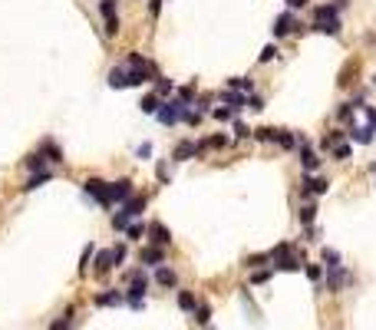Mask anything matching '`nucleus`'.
I'll use <instances>...</instances> for the list:
<instances>
[{
    "label": "nucleus",
    "mask_w": 376,
    "mask_h": 330,
    "mask_svg": "<svg viewBox=\"0 0 376 330\" xmlns=\"http://www.w3.org/2000/svg\"><path fill=\"white\" fill-rule=\"evenodd\" d=\"M149 80V69H132V66H116L109 73V86L122 89V86H142Z\"/></svg>",
    "instance_id": "nucleus-1"
},
{
    "label": "nucleus",
    "mask_w": 376,
    "mask_h": 330,
    "mask_svg": "<svg viewBox=\"0 0 376 330\" xmlns=\"http://www.w3.org/2000/svg\"><path fill=\"white\" fill-rule=\"evenodd\" d=\"M158 119H162L165 125H172V122H182V119H188L185 99H172V103H165V106L158 109Z\"/></svg>",
    "instance_id": "nucleus-2"
},
{
    "label": "nucleus",
    "mask_w": 376,
    "mask_h": 330,
    "mask_svg": "<svg viewBox=\"0 0 376 330\" xmlns=\"http://www.w3.org/2000/svg\"><path fill=\"white\" fill-rule=\"evenodd\" d=\"M86 195H93L99 205H113V188H109V182H102V179H86Z\"/></svg>",
    "instance_id": "nucleus-3"
},
{
    "label": "nucleus",
    "mask_w": 376,
    "mask_h": 330,
    "mask_svg": "<svg viewBox=\"0 0 376 330\" xmlns=\"http://www.w3.org/2000/svg\"><path fill=\"white\" fill-rule=\"evenodd\" d=\"M145 291H149V281H145L142 274H132V284H129V291H125V300H129L132 307H142Z\"/></svg>",
    "instance_id": "nucleus-4"
},
{
    "label": "nucleus",
    "mask_w": 376,
    "mask_h": 330,
    "mask_svg": "<svg viewBox=\"0 0 376 330\" xmlns=\"http://www.w3.org/2000/svg\"><path fill=\"white\" fill-rule=\"evenodd\" d=\"M102 17H106V33L113 37V33H119V17H116V0H102L99 4Z\"/></svg>",
    "instance_id": "nucleus-5"
},
{
    "label": "nucleus",
    "mask_w": 376,
    "mask_h": 330,
    "mask_svg": "<svg viewBox=\"0 0 376 330\" xmlns=\"http://www.w3.org/2000/svg\"><path fill=\"white\" fill-rule=\"evenodd\" d=\"M257 139H267V142H281V145H294V136H290V132H284V129H257L254 132Z\"/></svg>",
    "instance_id": "nucleus-6"
},
{
    "label": "nucleus",
    "mask_w": 376,
    "mask_h": 330,
    "mask_svg": "<svg viewBox=\"0 0 376 330\" xmlns=\"http://www.w3.org/2000/svg\"><path fill=\"white\" fill-rule=\"evenodd\" d=\"M337 7H343V0H340ZM337 7H333V4L317 7V10H313V23H330V20H337Z\"/></svg>",
    "instance_id": "nucleus-7"
},
{
    "label": "nucleus",
    "mask_w": 376,
    "mask_h": 330,
    "mask_svg": "<svg viewBox=\"0 0 376 330\" xmlns=\"http://www.w3.org/2000/svg\"><path fill=\"white\" fill-rule=\"evenodd\" d=\"M109 188H113V201H125L132 195V182L129 179H119V182H109Z\"/></svg>",
    "instance_id": "nucleus-8"
},
{
    "label": "nucleus",
    "mask_w": 376,
    "mask_h": 330,
    "mask_svg": "<svg viewBox=\"0 0 376 330\" xmlns=\"http://www.w3.org/2000/svg\"><path fill=\"white\" fill-rule=\"evenodd\" d=\"M301 162H304L307 172H313V168L320 165V159H317V152L310 149V142H301Z\"/></svg>",
    "instance_id": "nucleus-9"
},
{
    "label": "nucleus",
    "mask_w": 376,
    "mask_h": 330,
    "mask_svg": "<svg viewBox=\"0 0 376 330\" xmlns=\"http://www.w3.org/2000/svg\"><path fill=\"white\" fill-rule=\"evenodd\" d=\"M149 231H152V241H155V244H162V248H165V244H172V235H169V228H165V224L152 221Z\"/></svg>",
    "instance_id": "nucleus-10"
},
{
    "label": "nucleus",
    "mask_w": 376,
    "mask_h": 330,
    "mask_svg": "<svg viewBox=\"0 0 376 330\" xmlns=\"http://www.w3.org/2000/svg\"><path fill=\"white\" fill-rule=\"evenodd\" d=\"M346 281H350V274H346L343 268H330V274H327V284H330V291H340Z\"/></svg>",
    "instance_id": "nucleus-11"
},
{
    "label": "nucleus",
    "mask_w": 376,
    "mask_h": 330,
    "mask_svg": "<svg viewBox=\"0 0 376 330\" xmlns=\"http://www.w3.org/2000/svg\"><path fill=\"white\" fill-rule=\"evenodd\" d=\"M271 258H274V268L277 271H297V268H301V261H297V258H290V251H287V255H271Z\"/></svg>",
    "instance_id": "nucleus-12"
},
{
    "label": "nucleus",
    "mask_w": 376,
    "mask_h": 330,
    "mask_svg": "<svg viewBox=\"0 0 376 330\" xmlns=\"http://www.w3.org/2000/svg\"><path fill=\"white\" fill-rule=\"evenodd\" d=\"M96 274H106L109 268H116V261H113V251H99V255H96Z\"/></svg>",
    "instance_id": "nucleus-13"
},
{
    "label": "nucleus",
    "mask_w": 376,
    "mask_h": 330,
    "mask_svg": "<svg viewBox=\"0 0 376 330\" xmlns=\"http://www.w3.org/2000/svg\"><path fill=\"white\" fill-rule=\"evenodd\" d=\"M290 30H294V17H290V13H284V17L274 20V37H287Z\"/></svg>",
    "instance_id": "nucleus-14"
},
{
    "label": "nucleus",
    "mask_w": 376,
    "mask_h": 330,
    "mask_svg": "<svg viewBox=\"0 0 376 330\" xmlns=\"http://www.w3.org/2000/svg\"><path fill=\"white\" fill-rule=\"evenodd\" d=\"M122 291H106V294H99L96 297V307H113V304H122Z\"/></svg>",
    "instance_id": "nucleus-15"
},
{
    "label": "nucleus",
    "mask_w": 376,
    "mask_h": 330,
    "mask_svg": "<svg viewBox=\"0 0 376 330\" xmlns=\"http://www.w3.org/2000/svg\"><path fill=\"white\" fill-rule=\"evenodd\" d=\"M327 192V182L324 179H304V195H324Z\"/></svg>",
    "instance_id": "nucleus-16"
},
{
    "label": "nucleus",
    "mask_w": 376,
    "mask_h": 330,
    "mask_svg": "<svg viewBox=\"0 0 376 330\" xmlns=\"http://www.w3.org/2000/svg\"><path fill=\"white\" fill-rule=\"evenodd\" d=\"M373 132H376L373 125H363V129H353L350 136H353V142H360V145H370V142H373Z\"/></svg>",
    "instance_id": "nucleus-17"
},
{
    "label": "nucleus",
    "mask_w": 376,
    "mask_h": 330,
    "mask_svg": "<svg viewBox=\"0 0 376 330\" xmlns=\"http://www.w3.org/2000/svg\"><path fill=\"white\" fill-rule=\"evenodd\" d=\"M195 152H198V145H195V142H182V145H178L175 152H172V159H178V162H185V159H192Z\"/></svg>",
    "instance_id": "nucleus-18"
},
{
    "label": "nucleus",
    "mask_w": 376,
    "mask_h": 330,
    "mask_svg": "<svg viewBox=\"0 0 376 330\" xmlns=\"http://www.w3.org/2000/svg\"><path fill=\"white\" fill-rule=\"evenodd\" d=\"M142 264H162V248H142Z\"/></svg>",
    "instance_id": "nucleus-19"
},
{
    "label": "nucleus",
    "mask_w": 376,
    "mask_h": 330,
    "mask_svg": "<svg viewBox=\"0 0 376 330\" xmlns=\"http://www.w3.org/2000/svg\"><path fill=\"white\" fill-rule=\"evenodd\" d=\"M155 281L162 287H175V271H172V268H158L155 271Z\"/></svg>",
    "instance_id": "nucleus-20"
},
{
    "label": "nucleus",
    "mask_w": 376,
    "mask_h": 330,
    "mask_svg": "<svg viewBox=\"0 0 376 330\" xmlns=\"http://www.w3.org/2000/svg\"><path fill=\"white\" fill-rule=\"evenodd\" d=\"M142 208H145V198H129V201L122 205V212L129 215V218H136V215L142 212Z\"/></svg>",
    "instance_id": "nucleus-21"
},
{
    "label": "nucleus",
    "mask_w": 376,
    "mask_h": 330,
    "mask_svg": "<svg viewBox=\"0 0 376 330\" xmlns=\"http://www.w3.org/2000/svg\"><path fill=\"white\" fill-rule=\"evenodd\" d=\"M73 307H69V311H63V317H57V320H53V324H50V330H69V320H73Z\"/></svg>",
    "instance_id": "nucleus-22"
},
{
    "label": "nucleus",
    "mask_w": 376,
    "mask_h": 330,
    "mask_svg": "<svg viewBox=\"0 0 376 330\" xmlns=\"http://www.w3.org/2000/svg\"><path fill=\"white\" fill-rule=\"evenodd\" d=\"M228 86H231V93H248V89H251V80H245V76H234V80H228Z\"/></svg>",
    "instance_id": "nucleus-23"
},
{
    "label": "nucleus",
    "mask_w": 376,
    "mask_h": 330,
    "mask_svg": "<svg viewBox=\"0 0 376 330\" xmlns=\"http://www.w3.org/2000/svg\"><path fill=\"white\" fill-rule=\"evenodd\" d=\"M158 109H162V106H158V96H145V99H142V112H145V116H152V112H158Z\"/></svg>",
    "instance_id": "nucleus-24"
},
{
    "label": "nucleus",
    "mask_w": 376,
    "mask_h": 330,
    "mask_svg": "<svg viewBox=\"0 0 376 330\" xmlns=\"http://www.w3.org/2000/svg\"><path fill=\"white\" fill-rule=\"evenodd\" d=\"M129 224H132V218H129L125 212H116V215H113V228H116V231H122V228L129 231Z\"/></svg>",
    "instance_id": "nucleus-25"
},
{
    "label": "nucleus",
    "mask_w": 376,
    "mask_h": 330,
    "mask_svg": "<svg viewBox=\"0 0 376 330\" xmlns=\"http://www.w3.org/2000/svg\"><path fill=\"white\" fill-rule=\"evenodd\" d=\"M313 30H320V33H330V37H337V33H340V20H330V23H313Z\"/></svg>",
    "instance_id": "nucleus-26"
},
{
    "label": "nucleus",
    "mask_w": 376,
    "mask_h": 330,
    "mask_svg": "<svg viewBox=\"0 0 376 330\" xmlns=\"http://www.w3.org/2000/svg\"><path fill=\"white\" fill-rule=\"evenodd\" d=\"M195 320H198V324H208V320H211V307L198 304V307H195Z\"/></svg>",
    "instance_id": "nucleus-27"
},
{
    "label": "nucleus",
    "mask_w": 376,
    "mask_h": 330,
    "mask_svg": "<svg viewBox=\"0 0 376 330\" xmlns=\"http://www.w3.org/2000/svg\"><path fill=\"white\" fill-rule=\"evenodd\" d=\"M313 218H317V205H304V208H301V221L310 228V224H313Z\"/></svg>",
    "instance_id": "nucleus-28"
},
{
    "label": "nucleus",
    "mask_w": 376,
    "mask_h": 330,
    "mask_svg": "<svg viewBox=\"0 0 376 330\" xmlns=\"http://www.w3.org/2000/svg\"><path fill=\"white\" fill-rule=\"evenodd\" d=\"M43 182H50V172H37V175H33V179L30 182H26V192H30V188H40V185H43Z\"/></svg>",
    "instance_id": "nucleus-29"
},
{
    "label": "nucleus",
    "mask_w": 376,
    "mask_h": 330,
    "mask_svg": "<svg viewBox=\"0 0 376 330\" xmlns=\"http://www.w3.org/2000/svg\"><path fill=\"white\" fill-rule=\"evenodd\" d=\"M324 261H327V268H340V255L333 248H324Z\"/></svg>",
    "instance_id": "nucleus-30"
},
{
    "label": "nucleus",
    "mask_w": 376,
    "mask_h": 330,
    "mask_svg": "<svg viewBox=\"0 0 376 330\" xmlns=\"http://www.w3.org/2000/svg\"><path fill=\"white\" fill-rule=\"evenodd\" d=\"M225 103H228V106H241V103H248V99H245L241 93H231V89H225Z\"/></svg>",
    "instance_id": "nucleus-31"
},
{
    "label": "nucleus",
    "mask_w": 376,
    "mask_h": 330,
    "mask_svg": "<svg viewBox=\"0 0 376 330\" xmlns=\"http://www.w3.org/2000/svg\"><path fill=\"white\" fill-rule=\"evenodd\" d=\"M43 162H46L43 156H30V159H26V168H33V172H46Z\"/></svg>",
    "instance_id": "nucleus-32"
},
{
    "label": "nucleus",
    "mask_w": 376,
    "mask_h": 330,
    "mask_svg": "<svg viewBox=\"0 0 376 330\" xmlns=\"http://www.w3.org/2000/svg\"><path fill=\"white\" fill-rule=\"evenodd\" d=\"M178 304H182L185 311H192V307H195V297H192L188 291H178Z\"/></svg>",
    "instance_id": "nucleus-33"
},
{
    "label": "nucleus",
    "mask_w": 376,
    "mask_h": 330,
    "mask_svg": "<svg viewBox=\"0 0 376 330\" xmlns=\"http://www.w3.org/2000/svg\"><path fill=\"white\" fill-rule=\"evenodd\" d=\"M43 152H50V159H53V162H63V152H60L53 142H43Z\"/></svg>",
    "instance_id": "nucleus-34"
},
{
    "label": "nucleus",
    "mask_w": 376,
    "mask_h": 330,
    "mask_svg": "<svg viewBox=\"0 0 376 330\" xmlns=\"http://www.w3.org/2000/svg\"><path fill=\"white\" fill-rule=\"evenodd\" d=\"M136 156H139V159H152V142H142V145L136 149Z\"/></svg>",
    "instance_id": "nucleus-35"
},
{
    "label": "nucleus",
    "mask_w": 376,
    "mask_h": 330,
    "mask_svg": "<svg viewBox=\"0 0 376 330\" xmlns=\"http://www.w3.org/2000/svg\"><path fill=\"white\" fill-rule=\"evenodd\" d=\"M89 258H93V244H86V251H83V261H79V271L89 268Z\"/></svg>",
    "instance_id": "nucleus-36"
},
{
    "label": "nucleus",
    "mask_w": 376,
    "mask_h": 330,
    "mask_svg": "<svg viewBox=\"0 0 376 330\" xmlns=\"http://www.w3.org/2000/svg\"><path fill=\"white\" fill-rule=\"evenodd\" d=\"M113 261L122 268V261H125V248H122V244H119V248H113Z\"/></svg>",
    "instance_id": "nucleus-37"
},
{
    "label": "nucleus",
    "mask_w": 376,
    "mask_h": 330,
    "mask_svg": "<svg viewBox=\"0 0 376 330\" xmlns=\"http://www.w3.org/2000/svg\"><path fill=\"white\" fill-rule=\"evenodd\" d=\"M155 89H158V93H169V89H172V80H162V76H158Z\"/></svg>",
    "instance_id": "nucleus-38"
},
{
    "label": "nucleus",
    "mask_w": 376,
    "mask_h": 330,
    "mask_svg": "<svg viewBox=\"0 0 376 330\" xmlns=\"http://www.w3.org/2000/svg\"><path fill=\"white\" fill-rule=\"evenodd\" d=\"M234 112L231 109H214V119H221V122H228V119H231Z\"/></svg>",
    "instance_id": "nucleus-39"
},
{
    "label": "nucleus",
    "mask_w": 376,
    "mask_h": 330,
    "mask_svg": "<svg viewBox=\"0 0 376 330\" xmlns=\"http://www.w3.org/2000/svg\"><path fill=\"white\" fill-rule=\"evenodd\" d=\"M129 238H142V224H129V231H125Z\"/></svg>",
    "instance_id": "nucleus-40"
},
{
    "label": "nucleus",
    "mask_w": 376,
    "mask_h": 330,
    "mask_svg": "<svg viewBox=\"0 0 376 330\" xmlns=\"http://www.w3.org/2000/svg\"><path fill=\"white\" fill-rule=\"evenodd\" d=\"M307 277L310 281H320V268H317V264H307Z\"/></svg>",
    "instance_id": "nucleus-41"
},
{
    "label": "nucleus",
    "mask_w": 376,
    "mask_h": 330,
    "mask_svg": "<svg viewBox=\"0 0 376 330\" xmlns=\"http://www.w3.org/2000/svg\"><path fill=\"white\" fill-rule=\"evenodd\" d=\"M337 159H350V145L340 142V145H337Z\"/></svg>",
    "instance_id": "nucleus-42"
},
{
    "label": "nucleus",
    "mask_w": 376,
    "mask_h": 330,
    "mask_svg": "<svg viewBox=\"0 0 376 330\" xmlns=\"http://www.w3.org/2000/svg\"><path fill=\"white\" fill-rule=\"evenodd\" d=\"M274 53H277V50H274V46H264V53H261V63H267V60H274Z\"/></svg>",
    "instance_id": "nucleus-43"
},
{
    "label": "nucleus",
    "mask_w": 376,
    "mask_h": 330,
    "mask_svg": "<svg viewBox=\"0 0 376 330\" xmlns=\"http://www.w3.org/2000/svg\"><path fill=\"white\" fill-rule=\"evenodd\" d=\"M267 258H271V255H254V258H248V264H251V268H254V264H264V261H267Z\"/></svg>",
    "instance_id": "nucleus-44"
},
{
    "label": "nucleus",
    "mask_w": 376,
    "mask_h": 330,
    "mask_svg": "<svg viewBox=\"0 0 376 330\" xmlns=\"http://www.w3.org/2000/svg\"><path fill=\"white\" fill-rule=\"evenodd\" d=\"M267 277H271V271H257V274L251 277V281H254V284H264V281H267Z\"/></svg>",
    "instance_id": "nucleus-45"
},
{
    "label": "nucleus",
    "mask_w": 376,
    "mask_h": 330,
    "mask_svg": "<svg viewBox=\"0 0 376 330\" xmlns=\"http://www.w3.org/2000/svg\"><path fill=\"white\" fill-rule=\"evenodd\" d=\"M248 106H251V109H254V112H257V109H264V103H261V99H257V96H251V99H248Z\"/></svg>",
    "instance_id": "nucleus-46"
},
{
    "label": "nucleus",
    "mask_w": 376,
    "mask_h": 330,
    "mask_svg": "<svg viewBox=\"0 0 376 330\" xmlns=\"http://www.w3.org/2000/svg\"><path fill=\"white\" fill-rule=\"evenodd\" d=\"M158 179H162V182H169V165H165V162L158 165Z\"/></svg>",
    "instance_id": "nucleus-47"
},
{
    "label": "nucleus",
    "mask_w": 376,
    "mask_h": 330,
    "mask_svg": "<svg viewBox=\"0 0 376 330\" xmlns=\"http://www.w3.org/2000/svg\"><path fill=\"white\" fill-rule=\"evenodd\" d=\"M158 7H162V0H152V4H149V13H152V17L158 13Z\"/></svg>",
    "instance_id": "nucleus-48"
},
{
    "label": "nucleus",
    "mask_w": 376,
    "mask_h": 330,
    "mask_svg": "<svg viewBox=\"0 0 376 330\" xmlns=\"http://www.w3.org/2000/svg\"><path fill=\"white\" fill-rule=\"evenodd\" d=\"M287 7H294V10H297V7H307V0H287Z\"/></svg>",
    "instance_id": "nucleus-49"
},
{
    "label": "nucleus",
    "mask_w": 376,
    "mask_h": 330,
    "mask_svg": "<svg viewBox=\"0 0 376 330\" xmlns=\"http://www.w3.org/2000/svg\"><path fill=\"white\" fill-rule=\"evenodd\" d=\"M373 83H376V76H373Z\"/></svg>",
    "instance_id": "nucleus-50"
},
{
    "label": "nucleus",
    "mask_w": 376,
    "mask_h": 330,
    "mask_svg": "<svg viewBox=\"0 0 376 330\" xmlns=\"http://www.w3.org/2000/svg\"><path fill=\"white\" fill-rule=\"evenodd\" d=\"M373 172H376V165H373Z\"/></svg>",
    "instance_id": "nucleus-51"
}]
</instances>
